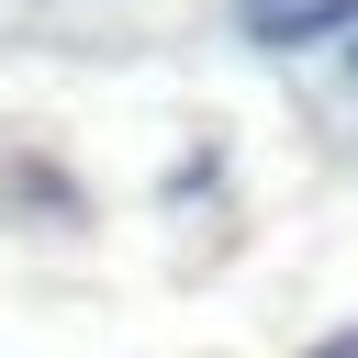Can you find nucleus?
<instances>
[{"instance_id":"nucleus-1","label":"nucleus","mask_w":358,"mask_h":358,"mask_svg":"<svg viewBox=\"0 0 358 358\" xmlns=\"http://www.w3.org/2000/svg\"><path fill=\"white\" fill-rule=\"evenodd\" d=\"M246 34L257 45H336V34H358V0H268V11H246Z\"/></svg>"},{"instance_id":"nucleus-2","label":"nucleus","mask_w":358,"mask_h":358,"mask_svg":"<svg viewBox=\"0 0 358 358\" xmlns=\"http://www.w3.org/2000/svg\"><path fill=\"white\" fill-rule=\"evenodd\" d=\"M347 78H358V34H347Z\"/></svg>"}]
</instances>
